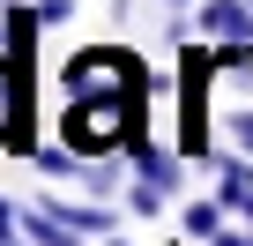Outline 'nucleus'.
<instances>
[{
  "label": "nucleus",
  "mask_w": 253,
  "mask_h": 246,
  "mask_svg": "<svg viewBox=\"0 0 253 246\" xmlns=\"http://www.w3.org/2000/svg\"><path fill=\"white\" fill-rule=\"evenodd\" d=\"M164 8H186V0H164Z\"/></svg>",
  "instance_id": "obj_9"
},
{
  "label": "nucleus",
  "mask_w": 253,
  "mask_h": 246,
  "mask_svg": "<svg viewBox=\"0 0 253 246\" xmlns=\"http://www.w3.org/2000/svg\"><path fill=\"white\" fill-rule=\"evenodd\" d=\"M60 90H67V97H119V90H149V75H142L134 52L89 45V52H75V60L60 67Z\"/></svg>",
  "instance_id": "obj_2"
},
{
  "label": "nucleus",
  "mask_w": 253,
  "mask_h": 246,
  "mask_svg": "<svg viewBox=\"0 0 253 246\" xmlns=\"http://www.w3.org/2000/svg\"><path fill=\"white\" fill-rule=\"evenodd\" d=\"M38 23H45V30H67V23H75V0H38Z\"/></svg>",
  "instance_id": "obj_5"
},
{
  "label": "nucleus",
  "mask_w": 253,
  "mask_h": 246,
  "mask_svg": "<svg viewBox=\"0 0 253 246\" xmlns=\"http://www.w3.org/2000/svg\"><path fill=\"white\" fill-rule=\"evenodd\" d=\"M0 45H8V8H0Z\"/></svg>",
  "instance_id": "obj_8"
},
{
  "label": "nucleus",
  "mask_w": 253,
  "mask_h": 246,
  "mask_svg": "<svg viewBox=\"0 0 253 246\" xmlns=\"http://www.w3.org/2000/svg\"><path fill=\"white\" fill-rule=\"evenodd\" d=\"M23 231L38 246H75V239H104L112 209L104 201H67V194H30L23 201Z\"/></svg>",
  "instance_id": "obj_1"
},
{
  "label": "nucleus",
  "mask_w": 253,
  "mask_h": 246,
  "mask_svg": "<svg viewBox=\"0 0 253 246\" xmlns=\"http://www.w3.org/2000/svg\"><path fill=\"white\" fill-rule=\"evenodd\" d=\"M194 30L209 45H253V0H201Z\"/></svg>",
  "instance_id": "obj_3"
},
{
  "label": "nucleus",
  "mask_w": 253,
  "mask_h": 246,
  "mask_svg": "<svg viewBox=\"0 0 253 246\" xmlns=\"http://www.w3.org/2000/svg\"><path fill=\"white\" fill-rule=\"evenodd\" d=\"M223 224H231L223 194H216V201H186V209H179V231H186V239H201V246H209V239H216Z\"/></svg>",
  "instance_id": "obj_4"
},
{
  "label": "nucleus",
  "mask_w": 253,
  "mask_h": 246,
  "mask_svg": "<svg viewBox=\"0 0 253 246\" xmlns=\"http://www.w3.org/2000/svg\"><path fill=\"white\" fill-rule=\"evenodd\" d=\"M15 231H23V209H15L8 194H0V246H15Z\"/></svg>",
  "instance_id": "obj_6"
},
{
  "label": "nucleus",
  "mask_w": 253,
  "mask_h": 246,
  "mask_svg": "<svg viewBox=\"0 0 253 246\" xmlns=\"http://www.w3.org/2000/svg\"><path fill=\"white\" fill-rule=\"evenodd\" d=\"M112 246H119V239H112Z\"/></svg>",
  "instance_id": "obj_10"
},
{
  "label": "nucleus",
  "mask_w": 253,
  "mask_h": 246,
  "mask_svg": "<svg viewBox=\"0 0 253 246\" xmlns=\"http://www.w3.org/2000/svg\"><path fill=\"white\" fill-rule=\"evenodd\" d=\"M209 246H253V224H246V216H238V224H223V231H216V239H209Z\"/></svg>",
  "instance_id": "obj_7"
}]
</instances>
